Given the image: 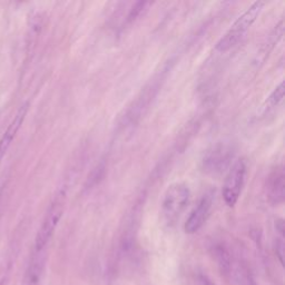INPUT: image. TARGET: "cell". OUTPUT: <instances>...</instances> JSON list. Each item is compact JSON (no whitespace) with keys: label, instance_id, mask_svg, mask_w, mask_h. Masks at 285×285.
I'll use <instances>...</instances> for the list:
<instances>
[{"label":"cell","instance_id":"13","mask_svg":"<svg viewBox=\"0 0 285 285\" xmlns=\"http://www.w3.org/2000/svg\"><path fill=\"white\" fill-rule=\"evenodd\" d=\"M242 281H243V285H256L253 278L249 274V273H245L242 277Z\"/></svg>","mask_w":285,"mask_h":285},{"label":"cell","instance_id":"4","mask_svg":"<svg viewBox=\"0 0 285 285\" xmlns=\"http://www.w3.org/2000/svg\"><path fill=\"white\" fill-rule=\"evenodd\" d=\"M235 156V147L229 141H218L207 150L202 160L200 167L205 174L216 176L231 167Z\"/></svg>","mask_w":285,"mask_h":285},{"label":"cell","instance_id":"10","mask_svg":"<svg viewBox=\"0 0 285 285\" xmlns=\"http://www.w3.org/2000/svg\"><path fill=\"white\" fill-rule=\"evenodd\" d=\"M214 256H215L216 261L219 267H221V269L228 273L231 269V256L228 250H226L224 246L217 245L214 248Z\"/></svg>","mask_w":285,"mask_h":285},{"label":"cell","instance_id":"1","mask_svg":"<svg viewBox=\"0 0 285 285\" xmlns=\"http://www.w3.org/2000/svg\"><path fill=\"white\" fill-rule=\"evenodd\" d=\"M66 190L60 189L55 194L54 199L48 207L45 214L44 221L40 225L35 239V252H45L50 239L53 238L54 233L59 224L65 211V204H66Z\"/></svg>","mask_w":285,"mask_h":285},{"label":"cell","instance_id":"2","mask_svg":"<svg viewBox=\"0 0 285 285\" xmlns=\"http://www.w3.org/2000/svg\"><path fill=\"white\" fill-rule=\"evenodd\" d=\"M264 2H255L254 4H252L250 7L236 19L234 24L231 26V28L228 30V32L218 40L215 49L221 51V53H224V51H228L232 47H234L235 45L241 40V38L246 34V31L252 27V25L256 22V19L261 15V12L264 8Z\"/></svg>","mask_w":285,"mask_h":285},{"label":"cell","instance_id":"11","mask_svg":"<svg viewBox=\"0 0 285 285\" xmlns=\"http://www.w3.org/2000/svg\"><path fill=\"white\" fill-rule=\"evenodd\" d=\"M284 98V82H281L278 85L275 87V89L273 90V93L270 95V97L267 100V105L268 109L277 107L278 104H280Z\"/></svg>","mask_w":285,"mask_h":285},{"label":"cell","instance_id":"12","mask_svg":"<svg viewBox=\"0 0 285 285\" xmlns=\"http://www.w3.org/2000/svg\"><path fill=\"white\" fill-rule=\"evenodd\" d=\"M146 5H147V3H145V2L136 3V5L131 9V12H129L128 16H127V23H132V22H134L135 19L139 16V14L141 12V10L145 8V6H146Z\"/></svg>","mask_w":285,"mask_h":285},{"label":"cell","instance_id":"6","mask_svg":"<svg viewBox=\"0 0 285 285\" xmlns=\"http://www.w3.org/2000/svg\"><path fill=\"white\" fill-rule=\"evenodd\" d=\"M213 206V198L211 195H204L199 199L197 205L191 212L189 218L186 219L184 230L187 234H195L203 228L209 219Z\"/></svg>","mask_w":285,"mask_h":285},{"label":"cell","instance_id":"3","mask_svg":"<svg viewBox=\"0 0 285 285\" xmlns=\"http://www.w3.org/2000/svg\"><path fill=\"white\" fill-rule=\"evenodd\" d=\"M191 199V191L184 183H174L168 186L161 203V214L167 225L176 223L186 210Z\"/></svg>","mask_w":285,"mask_h":285},{"label":"cell","instance_id":"5","mask_svg":"<svg viewBox=\"0 0 285 285\" xmlns=\"http://www.w3.org/2000/svg\"><path fill=\"white\" fill-rule=\"evenodd\" d=\"M246 163L243 158L235 160L230 167L223 186V197L229 207L235 206L241 196L246 179Z\"/></svg>","mask_w":285,"mask_h":285},{"label":"cell","instance_id":"7","mask_svg":"<svg viewBox=\"0 0 285 285\" xmlns=\"http://www.w3.org/2000/svg\"><path fill=\"white\" fill-rule=\"evenodd\" d=\"M267 191L268 200L272 205H280L284 202L285 198V172L283 165L276 166L272 171L267 179Z\"/></svg>","mask_w":285,"mask_h":285},{"label":"cell","instance_id":"9","mask_svg":"<svg viewBox=\"0 0 285 285\" xmlns=\"http://www.w3.org/2000/svg\"><path fill=\"white\" fill-rule=\"evenodd\" d=\"M45 270L44 252H35L25 275L23 285H42Z\"/></svg>","mask_w":285,"mask_h":285},{"label":"cell","instance_id":"8","mask_svg":"<svg viewBox=\"0 0 285 285\" xmlns=\"http://www.w3.org/2000/svg\"><path fill=\"white\" fill-rule=\"evenodd\" d=\"M29 109V103H25L24 105L21 106V108L18 109V112L16 113L14 119L11 120L9 126L6 129L5 134L3 135V137L0 138V163H2L3 158L5 157V155L7 154L8 150L10 148L12 141L16 138L17 133L21 129L22 125L24 124L26 116H27Z\"/></svg>","mask_w":285,"mask_h":285}]
</instances>
